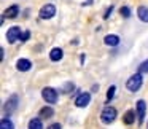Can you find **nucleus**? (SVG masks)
Returning a JSON list of instances; mask_svg holds the SVG:
<instances>
[{
    "mask_svg": "<svg viewBox=\"0 0 148 129\" xmlns=\"http://www.w3.org/2000/svg\"><path fill=\"white\" fill-rule=\"evenodd\" d=\"M21 35H23L21 27L19 26H13V27H10V29H8V32H7V42L10 43V45H13L16 40L21 38Z\"/></svg>",
    "mask_w": 148,
    "mask_h": 129,
    "instance_id": "nucleus-5",
    "label": "nucleus"
},
{
    "mask_svg": "<svg viewBox=\"0 0 148 129\" xmlns=\"http://www.w3.org/2000/svg\"><path fill=\"white\" fill-rule=\"evenodd\" d=\"M103 43L107 46H116V45H119V37L115 35V34H110V35H107L103 38Z\"/></svg>",
    "mask_w": 148,
    "mask_h": 129,
    "instance_id": "nucleus-14",
    "label": "nucleus"
},
{
    "mask_svg": "<svg viewBox=\"0 0 148 129\" xmlns=\"http://www.w3.org/2000/svg\"><path fill=\"white\" fill-rule=\"evenodd\" d=\"M135 112H137V121L138 124H142L145 119V113H147V102H145L143 99L137 100V104H135Z\"/></svg>",
    "mask_w": 148,
    "mask_h": 129,
    "instance_id": "nucleus-7",
    "label": "nucleus"
},
{
    "mask_svg": "<svg viewBox=\"0 0 148 129\" xmlns=\"http://www.w3.org/2000/svg\"><path fill=\"white\" fill-rule=\"evenodd\" d=\"M0 129H14V123L10 119V116H3L0 121Z\"/></svg>",
    "mask_w": 148,
    "mask_h": 129,
    "instance_id": "nucleus-16",
    "label": "nucleus"
},
{
    "mask_svg": "<svg viewBox=\"0 0 148 129\" xmlns=\"http://www.w3.org/2000/svg\"><path fill=\"white\" fill-rule=\"evenodd\" d=\"M16 69L19 72H27L32 69V62L29 61V59H18L16 61Z\"/></svg>",
    "mask_w": 148,
    "mask_h": 129,
    "instance_id": "nucleus-10",
    "label": "nucleus"
},
{
    "mask_svg": "<svg viewBox=\"0 0 148 129\" xmlns=\"http://www.w3.org/2000/svg\"><path fill=\"white\" fill-rule=\"evenodd\" d=\"M72 89H73V83H67V84H65V91H64V93H70Z\"/></svg>",
    "mask_w": 148,
    "mask_h": 129,
    "instance_id": "nucleus-24",
    "label": "nucleus"
},
{
    "mask_svg": "<svg viewBox=\"0 0 148 129\" xmlns=\"http://www.w3.org/2000/svg\"><path fill=\"white\" fill-rule=\"evenodd\" d=\"M18 14H19V7H18V5H11V7H8L7 10L3 11V16L5 18H10V19L16 18Z\"/></svg>",
    "mask_w": 148,
    "mask_h": 129,
    "instance_id": "nucleus-11",
    "label": "nucleus"
},
{
    "mask_svg": "<svg viewBox=\"0 0 148 129\" xmlns=\"http://www.w3.org/2000/svg\"><path fill=\"white\" fill-rule=\"evenodd\" d=\"M116 115H118V112H116L115 107L105 105L102 110V113H100V121H102L103 124H110V123H113L116 119Z\"/></svg>",
    "mask_w": 148,
    "mask_h": 129,
    "instance_id": "nucleus-1",
    "label": "nucleus"
},
{
    "mask_svg": "<svg viewBox=\"0 0 148 129\" xmlns=\"http://www.w3.org/2000/svg\"><path fill=\"white\" fill-rule=\"evenodd\" d=\"M97 89H99V84H94V86H92V91H94V93H97Z\"/></svg>",
    "mask_w": 148,
    "mask_h": 129,
    "instance_id": "nucleus-25",
    "label": "nucleus"
},
{
    "mask_svg": "<svg viewBox=\"0 0 148 129\" xmlns=\"http://www.w3.org/2000/svg\"><path fill=\"white\" fill-rule=\"evenodd\" d=\"M138 73H148V59L138 65Z\"/></svg>",
    "mask_w": 148,
    "mask_h": 129,
    "instance_id": "nucleus-20",
    "label": "nucleus"
},
{
    "mask_svg": "<svg viewBox=\"0 0 148 129\" xmlns=\"http://www.w3.org/2000/svg\"><path fill=\"white\" fill-rule=\"evenodd\" d=\"M115 91H116V86L112 84V86L108 88V91H107V104H110V100L115 97Z\"/></svg>",
    "mask_w": 148,
    "mask_h": 129,
    "instance_id": "nucleus-18",
    "label": "nucleus"
},
{
    "mask_svg": "<svg viewBox=\"0 0 148 129\" xmlns=\"http://www.w3.org/2000/svg\"><path fill=\"white\" fill-rule=\"evenodd\" d=\"M53 115H54V110H53V107H43V108H40L38 112V116L43 119H48V118H53Z\"/></svg>",
    "mask_w": 148,
    "mask_h": 129,
    "instance_id": "nucleus-13",
    "label": "nucleus"
},
{
    "mask_svg": "<svg viewBox=\"0 0 148 129\" xmlns=\"http://www.w3.org/2000/svg\"><path fill=\"white\" fill-rule=\"evenodd\" d=\"M62 58H64V51H62L61 48H53L51 51H49V59H51L53 62L61 61Z\"/></svg>",
    "mask_w": 148,
    "mask_h": 129,
    "instance_id": "nucleus-12",
    "label": "nucleus"
},
{
    "mask_svg": "<svg viewBox=\"0 0 148 129\" xmlns=\"http://www.w3.org/2000/svg\"><path fill=\"white\" fill-rule=\"evenodd\" d=\"M29 129H43L42 118H32L29 121Z\"/></svg>",
    "mask_w": 148,
    "mask_h": 129,
    "instance_id": "nucleus-17",
    "label": "nucleus"
},
{
    "mask_svg": "<svg viewBox=\"0 0 148 129\" xmlns=\"http://www.w3.org/2000/svg\"><path fill=\"white\" fill-rule=\"evenodd\" d=\"M135 116H137V112H135V110H132V108H129L127 112L123 115V123H124V124H127V126L134 124V123H135Z\"/></svg>",
    "mask_w": 148,
    "mask_h": 129,
    "instance_id": "nucleus-9",
    "label": "nucleus"
},
{
    "mask_svg": "<svg viewBox=\"0 0 148 129\" xmlns=\"http://www.w3.org/2000/svg\"><path fill=\"white\" fill-rule=\"evenodd\" d=\"M18 105H19V97H18V94H13V96L8 97V100L5 102V105H3L5 116L13 115V113L18 110Z\"/></svg>",
    "mask_w": 148,
    "mask_h": 129,
    "instance_id": "nucleus-2",
    "label": "nucleus"
},
{
    "mask_svg": "<svg viewBox=\"0 0 148 129\" xmlns=\"http://www.w3.org/2000/svg\"><path fill=\"white\" fill-rule=\"evenodd\" d=\"M91 102V94L89 93H80L78 94V97L75 99V105L78 107V108H83V107H88Z\"/></svg>",
    "mask_w": 148,
    "mask_h": 129,
    "instance_id": "nucleus-8",
    "label": "nucleus"
},
{
    "mask_svg": "<svg viewBox=\"0 0 148 129\" xmlns=\"http://www.w3.org/2000/svg\"><path fill=\"white\" fill-rule=\"evenodd\" d=\"M112 11H113V5H110V8H107V11H105V14H103V19H107V18L112 14Z\"/></svg>",
    "mask_w": 148,
    "mask_h": 129,
    "instance_id": "nucleus-22",
    "label": "nucleus"
},
{
    "mask_svg": "<svg viewBox=\"0 0 148 129\" xmlns=\"http://www.w3.org/2000/svg\"><path fill=\"white\" fill-rule=\"evenodd\" d=\"M142 83H143L142 73H134L131 78H127L126 88H127V91H131V93H135V91H138L142 88Z\"/></svg>",
    "mask_w": 148,
    "mask_h": 129,
    "instance_id": "nucleus-3",
    "label": "nucleus"
},
{
    "mask_svg": "<svg viewBox=\"0 0 148 129\" xmlns=\"http://www.w3.org/2000/svg\"><path fill=\"white\" fill-rule=\"evenodd\" d=\"M30 38V30H26V32H23V35H21V42H27V40Z\"/></svg>",
    "mask_w": 148,
    "mask_h": 129,
    "instance_id": "nucleus-21",
    "label": "nucleus"
},
{
    "mask_svg": "<svg viewBox=\"0 0 148 129\" xmlns=\"http://www.w3.org/2000/svg\"><path fill=\"white\" fill-rule=\"evenodd\" d=\"M137 16L142 23H148V7H138L137 8Z\"/></svg>",
    "mask_w": 148,
    "mask_h": 129,
    "instance_id": "nucleus-15",
    "label": "nucleus"
},
{
    "mask_svg": "<svg viewBox=\"0 0 148 129\" xmlns=\"http://www.w3.org/2000/svg\"><path fill=\"white\" fill-rule=\"evenodd\" d=\"M119 13H121L123 18L127 19V18H131V8H129V7H121V8H119Z\"/></svg>",
    "mask_w": 148,
    "mask_h": 129,
    "instance_id": "nucleus-19",
    "label": "nucleus"
},
{
    "mask_svg": "<svg viewBox=\"0 0 148 129\" xmlns=\"http://www.w3.org/2000/svg\"><path fill=\"white\" fill-rule=\"evenodd\" d=\"M48 129H62V126L59 124V123H53V124L48 126Z\"/></svg>",
    "mask_w": 148,
    "mask_h": 129,
    "instance_id": "nucleus-23",
    "label": "nucleus"
},
{
    "mask_svg": "<svg viewBox=\"0 0 148 129\" xmlns=\"http://www.w3.org/2000/svg\"><path fill=\"white\" fill-rule=\"evenodd\" d=\"M38 14H40L42 19H51V18L56 14V7L53 3H46V5H43V7L40 8Z\"/></svg>",
    "mask_w": 148,
    "mask_h": 129,
    "instance_id": "nucleus-6",
    "label": "nucleus"
},
{
    "mask_svg": "<svg viewBox=\"0 0 148 129\" xmlns=\"http://www.w3.org/2000/svg\"><path fill=\"white\" fill-rule=\"evenodd\" d=\"M42 97H43V100H45L46 104H56L58 102V99H59V94H58V91L54 89V88H51V86H46V88H43L42 89Z\"/></svg>",
    "mask_w": 148,
    "mask_h": 129,
    "instance_id": "nucleus-4",
    "label": "nucleus"
}]
</instances>
